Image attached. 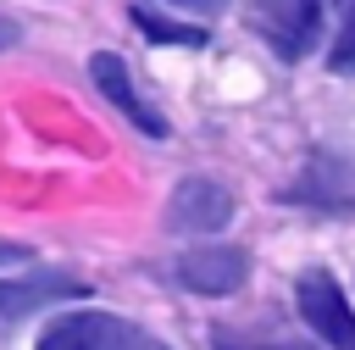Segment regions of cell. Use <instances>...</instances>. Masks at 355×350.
Listing matches in <instances>:
<instances>
[{"mask_svg": "<svg viewBox=\"0 0 355 350\" xmlns=\"http://www.w3.org/2000/svg\"><path fill=\"white\" fill-rule=\"evenodd\" d=\"M39 350H161L144 328L111 311H67L39 333Z\"/></svg>", "mask_w": 355, "mask_h": 350, "instance_id": "1", "label": "cell"}, {"mask_svg": "<svg viewBox=\"0 0 355 350\" xmlns=\"http://www.w3.org/2000/svg\"><path fill=\"white\" fill-rule=\"evenodd\" d=\"M250 28L283 61H300V56H311V44L322 33V6L316 0H250Z\"/></svg>", "mask_w": 355, "mask_h": 350, "instance_id": "2", "label": "cell"}, {"mask_svg": "<svg viewBox=\"0 0 355 350\" xmlns=\"http://www.w3.org/2000/svg\"><path fill=\"white\" fill-rule=\"evenodd\" d=\"M294 300H300V317H305V328L316 339H327L333 350H355V311H349L344 289L333 283V272H322V267L300 272Z\"/></svg>", "mask_w": 355, "mask_h": 350, "instance_id": "3", "label": "cell"}, {"mask_svg": "<svg viewBox=\"0 0 355 350\" xmlns=\"http://www.w3.org/2000/svg\"><path fill=\"white\" fill-rule=\"evenodd\" d=\"M172 272H178V283L194 289V294H233V289H244V278H250V256H244L239 244H200V250H183Z\"/></svg>", "mask_w": 355, "mask_h": 350, "instance_id": "4", "label": "cell"}, {"mask_svg": "<svg viewBox=\"0 0 355 350\" xmlns=\"http://www.w3.org/2000/svg\"><path fill=\"white\" fill-rule=\"evenodd\" d=\"M89 78H94V89H100V94H105V100H111V106H116L139 133H150V139H161V133H166V117L144 106V94L133 89V78H128V61H122V56H111V50L89 56Z\"/></svg>", "mask_w": 355, "mask_h": 350, "instance_id": "5", "label": "cell"}, {"mask_svg": "<svg viewBox=\"0 0 355 350\" xmlns=\"http://www.w3.org/2000/svg\"><path fill=\"white\" fill-rule=\"evenodd\" d=\"M166 217H172V228H183V233H216V228H227V217H233V194H227L216 178H183V183L172 189Z\"/></svg>", "mask_w": 355, "mask_h": 350, "instance_id": "6", "label": "cell"}, {"mask_svg": "<svg viewBox=\"0 0 355 350\" xmlns=\"http://www.w3.org/2000/svg\"><path fill=\"white\" fill-rule=\"evenodd\" d=\"M67 294H83V283H78V278H67V272L0 278V328H6V322H17V317H28V311H39V306H50V300H67Z\"/></svg>", "mask_w": 355, "mask_h": 350, "instance_id": "7", "label": "cell"}, {"mask_svg": "<svg viewBox=\"0 0 355 350\" xmlns=\"http://www.w3.org/2000/svg\"><path fill=\"white\" fill-rule=\"evenodd\" d=\"M288 200H305V206H355V167L344 156H316L300 183H288Z\"/></svg>", "mask_w": 355, "mask_h": 350, "instance_id": "8", "label": "cell"}, {"mask_svg": "<svg viewBox=\"0 0 355 350\" xmlns=\"http://www.w3.org/2000/svg\"><path fill=\"white\" fill-rule=\"evenodd\" d=\"M327 67L344 72V78H355V0H338V39H333Z\"/></svg>", "mask_w": 355, "mask_h": 350, "instance_id": "9", "label": "cell"}, {"mask_svg": "<svg viewBox=\"0 0 355 350\" xmlns=\"http://www.w3.org/2000/svg\"><path fill=\"white\" fill-rule=\"evenodd\" d=\"M211 344L216 350H316L305 339H266V333H239V328H216Z\"/></svg>", "mask_w": 355, "mask_h": 350, "instance_id": "10", "label": "cell"}, {"mask_svg": "<svg viewBox=\"0 0 355 350\" xmlns=\"http://www.w3.org/2000/svg\"><path fill=\"white\" fill-rule=\"evenodd\" d=\"M133 22H139V33L155 39V44H205V28H178V22H161V17H150V11H133Z\"/></svg>", "mask_w": 355, "mask_h": 350, "instance_id": "11", "label": "cell"}, {"mask_svg": "<svg viewBox=\"0 0 355 350\" xmlns=\"http://www.w3.org/2000/svg\"><path fill=\"white\" fill-rule=\"evenodd\" d=\"M17 39H22V28H17V22H11V17H0V50H11V44H17Z\"/></svg>", "mask_w": 355, "mask_h": 350, "instance_id": "12", "label": "cell"}, {"mask_svg": "<svg viewBox=\"0 0 355 350\" xmlns=\"http://www.w3.org/2000/svg\"><path fill=\"white\" fill-rule=\"evenodd\" d=\"M172 6H189V11H205V17H211V11H222L227 0H172Z\"/></svg>", "mask_w": 355, "mask_h": 350, "instance_id": "13", "label": "cell"}]
</instances>
